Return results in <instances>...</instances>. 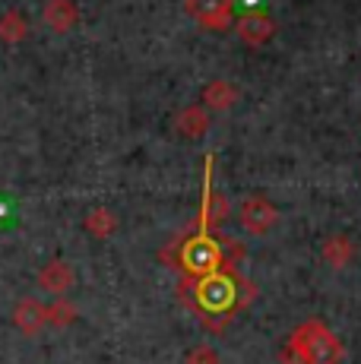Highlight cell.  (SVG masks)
Here are the masks:
<instances>
[{"label": "cell", "instance_id": "cell-1", "mask_svg": "<svg viewBox=\"0 0 361 364\" xmlns=\"http://www.w3.org/2000/svg\"><path fill=\"white\" fill-rule=\"evenodd\" d=\"M184 291L190 307L203 317V326L216 333L225 330L228 317L235 311H244L257 298L254 282H247L241 272H228V269L212 272V276L203 279H190V285H184Z\"/></svg>", "mask_w": 361, "mask_h": 364}, {"label": "cell", "instance_id": "cell-2", "mask_svg": "<svg viewBox=\"0 0 361 364\" xmlns=\"http://www.w3.org/2000/svg\"><path fill=\"white\" fill-rule=\"evenodd\" d=\"M162 257L175 263L187 279H203V276H212V272H222V269L232 272L228 257H225V237H216L212 232L187 235L184 241H178L171 250H165Z\"/></svg>", "mask_w": 361, "mask_h": 364}, {"label": "cell", "instance_id": "cell-3", "mask_svg": "<svg viewBox=\"0 0 361 364\" xmlns=\"http://www.w3.org/2000/svg\"><path fill=\"white\" fill-rule=\"evenodd\" d=\"M286 346L295 352L298 364H339L343 361V342L323 320H304L295 326Z\"/></svg>", "mask_w": 361, "mask_h": 364}, {"label": "cell", "instance_id": "cell-4", "mask_svg": "<svg viewBox=\"0 0 361 364\" xmlns=\"http://www.w3.org/2000/svg\"><path fill=\"white\" fill-rule=\"evenodd\" d=\"M184 10L193 23H200L203 29H228L235 19V4L232 0H184Z\"/></svg>", "mask_w": 361, "mask_h": 364}, {"label": "cell", "instance_id": "cell-5", "mask_svg": "<svg viewBox=\"0 0 361 364\" xmlns=\"http://www.w3.org/2000/svg\"><path fill=\"white\" fill-rule=\"evenodd\" d=\"M276 222H279V209L263 197V193H251V197H244V203H241V225H244V232L266 235Z\"/></svg>", "mask_w": 361, "mask_h": 364}, {"label": "cell", "instance_id": "cell-6", "mask_svg": "<svg viewBox=\"0 0 361 364\" xmlns=\"http://www.w3.org/2000/svg\"><path fill=\"white\" fill-rule=\"evenodd\" d=\"M73 282H76V272L67 260H51L41 266V272H38V289H45L48 295L64 298L73 289Z\"/></svg>", "mask_w": 361, "mask_h": 364}, {"label": "cell", "instance_id": "cell-7", "mask_svg": "<svg viewBox=\"0 0 361 364\" xmlns=\"http://www.w3.org/2000/svg\"><path fill=\"white\" fill-rule=\"evenodd\" d=\"M13 323H16L19 333L36 336L48 326V307L36 298H23L16 307H13Z\"/></svg>", "mask_w": 361, "mask_h": 364}, {"label": "cell", "instance_id": "cell-8", "mask_svg": "<svg viewBox=\"0 0 361 364\" xmlns=\"http://www.w3.org/2000/svg\"><path fill=\"white\" fill-rule=\"evenodd\" d=\"M238 35H241V38H244L251 48L266 45V41L276 35V23H273V16H269L266 10H260V13H244V16L238 19Z\"/></svg>", "mask_w": 361, "mask_h": 364}, {"label": "cell", "instance_id": "cell-9", "mask_svg": "<svg viewBox=\"0 0 361 364\" xmlns=\"http://www.w3.org/2000/svg\"><path fill=\"white\" fill-rule=\"evenodd\" d=\"M228 215V200L222 193L212 191L210 184V171H206V184H203V203H200V232H212L222 219Z\"/></svg>", "mask_w": 361, "mask_h": 364}, {"label": "cell", "instance_id": "cell-10", "mask_svg": "<svg viewBox=\"0 0 361 364\" xmlns=\"http://www.w3.org/2000/svg\"><path fill=\"white\" fill-rule=\"evenodd\" d=\"M41 16H45L48 29H54L58 35H64V32H70L73 26H76V19H80V10H76L73 0H48Z\"/></svg>", "mask_w": 361, "mask_h": 364}, {"label": "cell", "instance_id": "cell-11", "mask_svg": "<svg viewBox=\"0 0 361 364\" xmlns=\"http://www.w3.org/2000/svg\"><path fill=\"white\" fill-rule=\"evenodd\" d=\"M206 127H210V111L200 108V105H190V108L178 111V117H175V130L187 139L203 136Z\"/></svg>", "mask_w": 361, "mask_h": 364}, {"label": "cell", "instance_id": "cell-12", "mask_svg": "<svg viewBox=\"0 0 361 364\" xmlns=\"http://www.w3.org/2000/svg\"><path fill=\"white\" fill-rule=\"evenodd\" d=\"M238 102V86L235 82H228V80H212L210 86L203 89V105H206V111H228L232 105Z\"/></svg>", "mask_w": 361, "mask_h": 364}, {"label": "cell", "instance_id": "cell-13", "mask_svg": "<svg viewBox=\"0 0 361 364\" xmlns=\"http://www.w3.org/2000/svg\"><path fill=\"white\" fill-rule=\"evenodd\" d=\"M352 254H355V247H352V241L345 235H333L326 237L323 244V260L333 266V269H345V266L352 263Z\"/></svg>", "mask_w": 361, "mask_h": 364}, {"label": "cell", "instance_id": "cell-14", "mask_svg": "<svg viewBox=\"0 0 361 364\" xmlns=\"http://www.w3.org/2000/svg\"><path fill=\"white\" fill-rule=\"evenodd\" d=\"M82 225H86V232L92 237H111L117 232V215L105 206H95L86 213V222H82Z\"/></svg>", "mask_w": 361, "mask_h": 364}, {"label": "cell", "instance_id": "cell-15", "mask_svg": "<svg viewBox=\"0 0 361 364\" xmlns=\"http://www.w3.org/2000/svg\"><path fill=\"white\" fill-rule=\"evenodd\" d=\"M26 35H29V26H26V19L19 16L16 10H6L4 16H0V41H6V45H19Z\"/></svg>", "mask_w": 361, "mask_h": 364}, {"label": "cell", "instance_id": "cell-16", "mask_svg": "<svg viewBox=\"0 0 361 364\" xmlns=\"http://www.w3.org/2000/svg\"><path fill=\"white\" fill-rule=\"evenodd\" d=\"M76 320V304L70 298H54V304H48V323L51 326H70Z\"/></svg>", "mask_w": 361, "mask_h": 364}, {"label": "cell", "instance_id": "cell-17", "mask_svg": "<svg viewBox=\"0 0 361 364\" xmlns=\"http://www.w3.org/2000/svg\"><path fill=\"white\" fill-rule=\"evenodd\" d=\"M184 364H219V352L212 346H193L187 352Z\"/></svg>", "mask_w": 361, "mask_h": 364}, {"label": "cell", "instance_id": "cell-18", "mask_svg": "<svg viewBox=\"0 0 361 364\" xmlns=\"http://www.w3.org/2000/svg\"><path fill=\"white\" fill-rule=\"evenodd\" d=\"M238 10H244V13H260L263 6H266V0H232Z\"/></svg>", "mask_w": 361, "mask_h": 364}]
</instances>
